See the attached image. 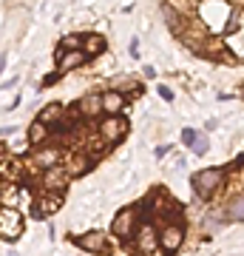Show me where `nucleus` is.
<instances>
[{
    "label": "nucleus",
    "instance_id": "obj_13",
    "mask_svg": "<svg viewBox=\"0 0 244 256\" xmlns=\"http://www.w3.org/2000/svg\"><path fill=\"white\" fill-rule=\"evenodd\" d=\"M85 60H91L85 52H65V54H60V63H57V72H63V74H68V72H74V68H80Z\"/></svg>",
    "mask_w": 244,
    "mask_h": 256
},
{
    "label": "nucleus",
    "instance_id": "obj_22",
    "mask_svg": "<svg viewBox=\"0 0 244 256\" xmlns=\"http://www.w3.org/2000/svg\"><path fill=\"white\" fill-rule=\"evenodd\" d=\"M190 151L196 156H205L210 151V142H208V137L202 134V131H196V137H193V146H190Z\"/></svg>",
    "mask_w": 244,
    "mask_h": 256
},
{
    "label": "nucleus",
    "instance_id": "obj_21",
    "mask_svg": "<svg viewBox=\"0 0 244 256\" xmlns=\"http://www.w3.org/2000/svg\"><path fill=\"white\" fill-rule=\"evenodd\" d=\"M82 48V37L77 34H65L60 40V46H57V54H65V52H80Z\"/></svg>",
    "mask_w": 244,
    "mask_h": 256
},
{
    "label": "nucleus",
    "instance_id": "obj_29",
    "mask_svg": "<svg viewBox=\"0 0 244 256\" xmlns=\"http://www.w3.org/2000/svg\"><path fill=\"white\" fill-rule=\"evenodd\" d=\"M239 97H242V100H244V86H242V88H239Z\"/></svg>",
    "mask_w": 244,
    "mask_h": 256
},
{
    "label": "nucleus",
    "instance_id": "obj_26",
    "mask_svg": "<svg viewBox=\"0 0 244 256\" xmlns=\"http://www.w3.org/2000/svg\"><path fill=\"white\" fill-rule=\"evenodd\" d=\"M159 97H162L165 102H173V92L168 88V86H159Z\"/></svg>",
    "mask_w": 244,
    "mask_h": 256
},
{
    "label": "nucleus",
    "instance_id": "obj_4",
    "mask_svg": "<svg viewBox=\"0 0 244 256\" xmlns=\"http://www.w3.org/2000/svg\"><path fill=\"white\" fill-rule=\"evenodd\" d=\"M182 242H185V225L182 222H165L159 228V248H162V254H168V256L179 254Z\"/></svg>",
    "mask_w": 244,
    "mask_h": 256
},
{
    "label": "nucleus",
    "instance_id": "obj_5",
    "mask_svg": "<svg viewBox=\"0 0 244 256\" xmlns=\"http://www.w3.org/2000/svg\"><path fill=\"white\" fill-rule=\"evenodd\" d=\"M128 120L122 117V114H114V117H105L102 120V126L97 128L100 131V137L108 142V146H117V142H122V140L128 137Z\"/></svg>",
    "mask_w": 244,
    "mask_h": 256
},
{
    "label": "nucleus",
    "instance_id": "obj_20",
    "mask_svg": "<svg viewBox=\"0 0 244 256\" xmlns=\"http://www.w3.org/2000/svg\"><path fill=\"white\" fill-rule=\"evenodd\" d=\"M37 202L43 205L45 214H54V210L63 208V194H45V191H43V196H40Z\"/></svg>",
    "mask_w": 244,
    "mask_h": 256
},
{
    "label": "nucleus",
    "instance_id": "obj_8",
    "mask_svg": "<svg viewBox=\"0 0 244 256\" xmlns=\"http://www.w3.org/2000/svg\"><path fill=\"white\" fill-rule=\"evenodd\" d=\"M131 242L136 245L139 254H154L156 248H159V230H154L151 222H139V228H136Z\"/></svg>",
    "mask_w": 244,
    "mask_h": 256
},
{
    "label": "nucleus",
    "instance_id": "obj_25",
    "mask_svg": "<svg viewBox=\"0 0 244 256\" xmlns=\"http://www.w3.org/2000/svg\"><path fill=\"white\" fill-rule=\"evenodd\" d=\"M193 137H196V128H182V142L185 146H193Z\"/></svg>",
    "mask_w": 244,
    "mask_h": 256
},
{
    "label": "nucleus",
    "instance_id": "obj_12",
    "mask_svg": "<svg viewBox=\"0 0 244 256\" xmlns=\"http://www.w3.org/2000/svg\"><path fill=\"white\" fill-rule=\"evenodd\" d=\"M162 14H165V26H168L173 34L182 40V37H185V28H188V23H185V18H182V12L165 3V6H162Z\"/></svg>",
    "mask_w": 244,
    "mask_h": 256
},
{
    "label": "nucleus",
    "instance_id": "obj_9",
    "mask_svg": "<svg viewBox=\"0 0 244 256\" xmlns=\"http://www.w3.org/2000/svg\"><path fill=\"white\" fill-rule=\"evenodd\" d=\"M128 94H122L119 88H108L102 92V106H105V117H114V114H122L128 106Z\"/></svg>",
    "mask_w": 244,
    "mask_h": 256
},
{
    "label": "nucleus",
    "instance_id": "obj_11",
    "mask_svg": "<svg viewBox=\"0 0 244 256\" xmlns=\"http://www.w3.org/2000/svg\"><path fill=\"white\" fill-rule=\"evenodd\" d=\"M60 162V148H45L40 146V151L31 154V165H34L37 171H48V168H57Z\"/></svg>",
    "mask_w": 244,
    "mask_h": 256
},
{
    "label": "nucleus",
    "instance_id": "obj_2",
    "mask_svg": "<svg viewBox=\"0 0 244 256\" xmlns=\"http://www.w3.org/2000/svg\"><path fill=\"white\" fill-rule=\"evenodd\" d=\"M139 205H128L125 210H119L117 220H114V225H111V234L119 239H125V242H131L136 234V228H139Z\"/></svg>",
    "mask_w": 244,
    "mask_h": 256
},
{
    "label": "nucleus",
    "instance_id": "obj_30",
    "mask_svg": "<svg viewBox=\"0 0 244 256\" xmlns=\"http://www.w3.org/2000/svg\"><path fill=\"white\" fill-rule=\"evenodd\" d=\"M9 256H17V254H14V250H11V254H9Z\"/></svg>",
    "mask_w": 244,
    "mask_h": 256
},
{
    "label": "nucleus",
    "instance_id": "obj_17",
    "mask_svg": "<svg viewBox=\"0 0 244 256\" xmlns=\"http://www.w3.org/2000/svg\"><path fill=\"white\" fill-rule=\"evenodd\" d=\"M225 214L230 222H244V194H233L225 205Z\"/></svg>",
    "mask_w": 244,
    "mask_h": 256
},
{
    "label": "nucleus",
    "instance_id": "obj_1",
    "mask_svg": "<svg viewBox=\"0 0 244 256\" xmlns=\"http://www.w3.org/2000/svg\"><path fill=\"white\" fill-rule=\"evenodd\" d=\"M225 168H205V171H196V174L190 176V188L193 194L199 196L202 202H210L222 191V185H225Z\"/></svg>",
    "mask_w": 244,
    "mask_h": 256
},
{
    "label": "nucleus",
    "instance_id": "obj_15",
    "mask_svg": "<svg viewBox=\"0 0 244 256\" xmlns=\"http://www.w3.org/2000/svg\"><path fill=\"white\" fill-rule=\"evenodd\" d=\"M105 37L102 34H94V32H88V34H82V52L88 57H97V54H102L105 52Z\"/></svg>",
    "mask_w": 244,
    "mask_h": 256
},
{
    "label": "nucleus",
    "instance_id": "obj_16",
    "mask_svg": "<svg viewBox=\"0 0 244 256\" xmlns=\"http://www.w3.org/2000/svg\"><path fill=\"white\" fill-rule=\"evenodd\" d=\"M65 108H68V106H63V102H48V106H43V108H40L37 120H40V122H45V126L51 128V126L57 122V120H60V117L65 114Z\"/></svg>",
    "mask_w": 244,
    "mask_h": 256
},
{
    "label": "nucleus",
    "instance_id": "obj_18",
    "mask_svg": "<svg viewBox=\"0 0 244 256\" xmlns=\"http://www.w3.org/2000/svg\"><path fill=\"white\" fill-rule=\"evenodd\" d=\"M225 222H230L225 210H213V214H208V216H205L202 228H205V234H216V230L225 228Z\"/></svg>",
    "mask_w": 244,
    "mask_h": 256
},
{
    "label": "nucleus",
    "instance_id": "obj_27",
    "mask_svg": "<svg viewBox=\"0 0 244 256\" xmlns=\"http://www.w3.org/2000/svg\"><path fill=\"white\" fill-rule=\"evenodd\" d=\"M168 151H173V148H171V146H159V148H156V156H159V160H162V156L168 154Z\"/></svg>",
    "mask_w": 244,
    "mask_h": 256
},
{
    "label": "nucleus",
    "instance_id": "obj_14",
    "mask_svg": "<svg viewBox=\"0 0 244 256\" xmlns=\"http://www.w3.org/2000/svg\"><path fill=\"white\" fill-rule=\"evenodd\" d=\"M48 137H51V128L45 126V122H40V120H34V122L28 126V131H26V140L34 148L45 146V142H48Z\"/></svg>",
    "mask_w": 244,
    "mask_h": 256
},
{
    "label": "nucleus",
    "instance_id": "obj_23",
    "mask_svg": "<svg viewBox=\"0 0 244 256\" xmlns=\"http://www.w3.org/2000/svg\"><path fill=\"white\" fill-rule=\"evenodd\" d=\"M63 77H65L63 72H51V74H45V77H43V82H40V86H43V88H48V86H54V82H60Z\"/></svg>",
    "mask_w": 244,
    "mask_h": 256
},
{
    "label": "nucleus",
    "instance_id": "obj_10",
    "mask_svg": "<svg viewBox=\"0 0 244 256\" xmlns=\"http://www.w3.org/2000/svg\"><path fill=\"white\" fill-rule=\"evenodd\" d=\"M80 111H82V120H100L105 114V106H102V94L97 92H88L85 97L80 100Z\"/></svg>",
    "mask_w": 244,
    "mask_h": 256
},
{
    "label": "nucleus",
    "instance_id": "obj_28",
    "mask_svg": "<svg viewBox=\"0 0 244 256\" xmlns=\"http://www.w3.org/2000/svg\"><path fill=\"white\" fill-rule=\"evenodd\" d=\"M136 52H139V40H131V54L136 57Z\"/></svg>",
    "mask_w": 244,
    "mask_h": 256
},
{
    "label": "nucleus",
    "instance_id": "obj_7",
    "mask_svg": "<svg viewBox=\"0 0 244 256\" xmlns=\"http://www.w3.org/2000/svg\"><path fill=\"white\" fill-rule=\"evenodd\" d=\"M74 245H80L82 250L97 254V256L111 254V242H108V236H105L102 230H85V234H80V236H77V242H74Z\"/></svg>",
    "mask_w": 244,
    "mask_h": 256
},
{
    "label": "nucleus",
    "instance_id": "obj_6",
    "mask_svg": "<svg viewBox=\"0 0 244 256\" xmlns=\"http://www.w3.org/2000/svg\"><path fill=\"white\" fill-rule=\"evenodd\" d=\"M0 236L6 239V242H14V239L23 236V220H20V214L9 205H3L0 210Z\"/></svg>",
    "mask_w": 244,
    "mask_h": 256
},
{
    "label": "nucleus",
    "instance_id": "obj_19",
    "mask_svg": "<svg viewBox=\"0 0 244 256\" xmlns=\"http://www.w3.org/2000/svg\"><path fill=\"white\" fill-rule=\"evenodd\" d=\"M97 162V156H88L85 151H77L74 154V168H71V176H82L85 171H91Z\"/></svg>",
    "mask_w": 244,
    "mask_h": 256
},
{
    "label": "nucleus",
    "instance_id": "obj_3",
    "mask_svg": "<svg viewBox=\"0 0 244 256\" xmlns=\"http://www.w3.org/2000/svg\"><path fill=\"white\" fill-rule=\"evenodd\" d=\"M68 182H71V171H65L60 165L48 168V171H40V180H37L40 191H45V194H65Z\"/></svg>",
    "mask_w": 244,
    "mask_h": 256
},
{
    "label": "nucleus",
    "instance_id": "obj_24",
    "mask_svg": "<svg viewBox=\"0 0 244 256\" xmlns=\"http://www.w3.org/2000/svg\"><path fill=\"white\" fill-rule=\"evenodd\" d=\"M45 216H48V214L43 210V205H40V202H31V220L40 222V220H45Z\"/></svg>",
    "mask_w": 244,
    "mask_h": 256
}]
</instances>
